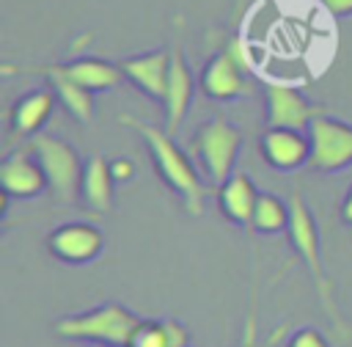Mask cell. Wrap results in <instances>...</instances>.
Here are the masks:
<instances>
[{"label": "cell", "instance_id": "1", "mask_svg": "<svg viewBox=\"0 0 352 347\" xmlns=\"http://www.w3.org/2000/svg\"><path fill=\"white\" fill-rule=\"evenodd\" d=\"M118 121L124 127L135 129L143 138V143H146V149L151 154V162L157 165L160 179L184 201L187 212L190 215H201L204 212V198H206V185H204L198 168L192 165V160L187 157V151L173 140V135L168 129L146 124V121H140V118H135L129 113H121Z\"/></svg>", "mask_w": 352, "mask_h": 347}, {"label": "cell", "instance_id": "2", "mask_svg": "<svg viewBox=\"0 0 352 347\" xmlns=\"http://www.w3.org/2000/svg\"><path fill=\"white\" fill-rule=\"evenodd\" d=\"M138 325H140V317L135 311L110 300V303H99L88 311H77V314L58 319L55 333L66 336V339H85V341L126 347Z\"/></svg>", "mask_w": 352, "mask_h": 347}, {"label": "cell", "instance_id": "3", "mask_svg": "<svg viewBox=\"0 0 352 347\" xmlns=\"http://www.w3.org/2000/svg\"><path fill=\"white\" fill-rule=\"evenodd\" d=\"M289 209H292V215H289V237H292V245L300 253L302 264L308 267L311 281L316 284V292L322 297L324 311L330 314V319L336 322V328L344 330V322H341V317L336 311V300H333V281L327 278V270L322 264V245H319V229H316L314 212L308 209V204L302 201L300 193H292Z\"/></svg>", "mask_w": 352, "mask_h": 347}, {"label": "cell", "instance_id": "4", "mask_svg": "<svg viewBox=\"0 0 352 347\" xmlns=\"http://www.w3.org/2000/svg\"><path fill=\"white\" fill-rule=\"evenodd\" d=\"M242 143H245V135L239 127H234L226 116H212L195 129L190 140V151L204 165L206 179L220 187L234 174Z\"/></svg>", "mask_w": 352, "mask_h": 347}, {"label": "cell", "instance_id": "5", "mask_svg": "<svg viewBox=\"0 0 352 347\" xmlns=\"http://www.w3.org/2000/svg\"><path fill=\"white\" fill-rule=\"evenodd\" d=\"M28 149L38 157L44 174H47V185L50 193L55 196L58 204H72L74 198H80V179H82V160L77 154V149L72 143H66L58 135L50 132H36L28 143Z\"/></svg>", "mask_w": 352, "mask_h": 347}, {"label": "cell", "instance_id": "6", "mask_svg": "<svg viewBox=\"0 0 352 347\" xmlns=\"http://www.w3.org/2000/svg\"><path fill=\"white\" fill-rule=\"evenodd\" d=\"M198 83H201V91L217 102H231L250 91L245 47H242V36L236 30L223 41V47H217L209 55V61L201 69Z\"/></svg>", "mask_w": 352, "mask_h": 347}, {"label": "cell", "instance_id": "7", "mask_svg": "<svg viewBox=\"0 0 352 347\" xmlns=\"http://www.w3.org/2000/svg\"><path fill=\"white\" fill-rule=\"evenodd\" d=\"M311 157L308 168L314 171H341L352 162V124L319 113L308 127Z\"/></svg>", "mask_w": 352, "mask_h": 347}, {"label": "cell", "instance_id": "8", "mask_svg": "<svg viewBox=\"0 0 352 347\" xmlns=\"http://www.w3.org/2000/svg\"><path fill=\"white\" fill-rule=\"evenodd\" d=\"M264 99H267V127H292L308 132L311 121L319 113H327L324 105L308 99L297 85L289 83H267Z\"/></svg>", "mask_w": 352, "mask_h": 347}, {"label": "cell", "instance_id": "9", "mask_svg": "<svg viewBox=\"0 0 352 347\" xmlns=\"http://www.w3.org/2000/svg\"><path fill=\"white\" fill-rule=\"evenodd\" d=\"M102 245H104L102 231L94 223H82V220L60 223L47 237L50 253L69 264H85V262L96 259L102 253Z\"/></svg>", "mask_w": 352, "mask_h": 347}, {"label": "cell", "instance_id": "10", "mask_svg": "<svg viewBox=\"0 0 352 347\" xmlns=\"http://www.w3.org/2000/svg\"><path fill=\"white\" fill-rule=\"evenodd\" d=\"M25 72H55V74H63L91 91H107V88H116L121 80H124V72H121V63H110L104 58H94V55H82V58H74V61H60V63H38V66H22Z\"/></svg>", "mask_w": 352, "mask_h": 347}, {"label": "cell", "instance_id": "11", "mask_svg": "<svg viewBox=\"0 0 352 347\" xmlns=\"http://www.w3.org/2000/svg\"><path fill=\"white\" fill-rule=\"evenodd\" d=\"M124 77L138 85L148 99L162 102L168 88V69H170V47H157L146 52H135L118 61Z\"/></svg>", "mask_w": 352, "mask_h": 347}, {"label": "cell", "instance_id": "12", "mask_svg": "<svg viewBox=\"0 0 352 347\" xmlns=\"http://www.w3.org/2000/svg\"><path fill=\"white\" fill-rule=\"evenodd\" d=\"M192 91H195V77L192 69L187 63V55L182 50V41L176 39V44H170V69H168V88H165V129L170 135H176V129L182 127L187 107L192 102Z\"/></svg>", "mask_w": 352, "mask_h": 347}, {"label": "cell", "instance_id": "13", "mask_svg": "<svg viewBox=\"0 0 352 347\" xmlns=\"http://www.w3.org/2000/svg\"><path fill=\"white\" fill-rule=\"evenodd\" d=\"M258 149H261V157L278 171H294L305 165L311 157L308 132L292 129V127H267L258 140Z\"/></svg>", "mask_w": 352, "mask_h": 347}, {"label": "cell", "instance_id": "14", "mask_svg": "<svg viewBox=\"0 0 352 347\" xmlns=\"http://www.w3.org/2000/svg\"><path fill=\"white\" fill-rule=\"evenodd\" d=\"M0 187L11 198H33L38 196L47 185V174L38 162V157L30 149L11 151L0 162Z\"/></svg>", "mask_w": 352, "mask_h": 347}, {"label": "cell", "instance_id": "15", "mask_svg": "<svg viewBox=\"0 0 352 347\" xmlns=\"http://www.w3.org/2000/svg\"><path fill=\"white\" fill-rule=\"evenodd\" d=\"M55 94L50 88H30L28 94L16 96V102L8 110V129L14 138H33L41 132L47 118L52 116Z\"/></svg>", "mask_w": 352, "mask_h": 347}, {"label": "cell", "instance_id": "16", "mask_svg": "<svg viewBox=\"0 0 352 347\" xmlns=\"http://www.w3.org/2000/svg\"><path fill=\"white\" fill-rule=\"evenodd\" d=\"M113 171H110V160L104 154H94L85 160L82 165V179H80V201L91 209V212H110L113 207Z\"/></svg>", "mask_w": 352, "mask_h": 347}, {"label": "cell", "instance_id": "17", "mask_svg": "<svg viewBox=\"0 0 352 347\" xmlns=\"http://www.w3.org/2000/svg\"><path fill=\"white\" fill-rule=\"evenodd\" d=\"M256 198H258V190H256L253 179L245 171H234L217 187V204H220L223 215L236 226H250L253 209H256Z\"/></svg>", "mask_w": 352, "mask_h": 347}, {"label": "cell", "instance_id": "18", "mask_svg": "<svg viewBox=\"0 0 352 347\" xmlns=\"http://www.w3.org/2000/svg\"><path fill=\"white\" fill-rule=\"evenodd\" d=\"M190 333L176 319H140L126 347H187Z\"/></svg>", "mask_w": 352, "mask_h": 347}, {"label": "cell", "instance_id": "19", "mask_svg": "<svg viewBox=\"0 0 352 347\" xmlns=\"http://www.w3.org/2000/svg\"><path fill=\"white\" fill-rule=\"evenodd\" d=\"M47 80L52 83L58 99L63 102V107L80 121V124H88L94 118V91L63 77V74H55V72H47Z\"/></svg>", "mask_w": 352, "mask_h": 347}, {"label": "cell", "instance_id": "20", "mask_svg": "<svg viewBox=\"0 0 352 347\" xmlns=\"http://www.w3.org/2000/svg\"><path fill=\"white\" fill-rule=\"evenodd\" d=\"M289 215H292V209H289V201L278 198L275 193H258L250 226H253L256 231L272 234V231L289 229Z\"/></svg>", "mask_w": 352, "mask_h": 347}, {"label": "cell", "instance_id": "21", "mask_svg": "<svg viewBox=\"0 0 352 347\" xmlns=\"http://www.w3.org/2000/svg\"><path fill=\"white\" fill-rule=\"evenodd\" d=\"M286 347H327V339L316 328H300L297 333H292Z\"/></svg>", "mask_w": 352, "mask_h": 347}, {"label": "cell", "instance_id": "22", "mask_svg": "<svg viewBox=\"0 0 352 347\" xmlns=\"http://www.w3.org/2000/svg\"><path fill=\"white\" fill-rule=\"evenodd\" d=\"M110 171H113V176H116V182H126V179H132V174H135V165H132L129 157H113V160H110Z\"/></svg>", "mask_w": 352, "mask_h": 347}, {"label": "cell", "instance_id": "23", "mask_svg": "<svg viewBox=\"0 0 352 347\" xmlns=\"http://www.w3.org/2000/svg\"><path fill=\"white\" fill-rule=\"evenodd\" d=\"M319 3H324V8H327L330 14H336V17L352 14V0H319Z\"/></svg>", "mask_w": 352, "mask_h": 347}, {"label": "cell", "instance_id": "24", "mask_svg": "<svg viewBox=\"0 0 352 347\" xmlns=\"http://www.w3.org/2000/svg\"><path fill=\"white\" fill-rule=\"evenodd\" d=\"M341 218H344L346 223H352V190L344 196V204H341Z\"/></svg>", "mask_w": 352, "mask_h": 347}, {"label": "cell", "instance_id": "25", "mask_svg": "<svg viewBox=\"0 0 352 347\" xmlns=\"http://www.w3.org/2000/svg\"><path fill=\"white\" fill-rule=\"evenodd\" d=\"M88 347H113V344H102V341H91Z\"/></svg>", "mask_w": 352, "mask_h": 347}]
</instances>
